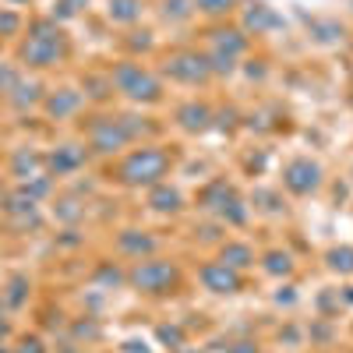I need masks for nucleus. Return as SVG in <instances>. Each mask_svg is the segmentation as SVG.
Instances as JSON below:
<instances>
[{"instance_id": "obj_22", "label": "nucleus", "mask_w": 353, "mask_h": 353, "mask_svg": "<svg viewBox=\"0 0 353 353\" xmlns=\"http://www.w3.org/2000/svg\"><path fill=\"white\" fill-rule=\"evenodd\" d=\"M0 336H8V325H4V321H0Z\"/></svg>"}, {"instance_id": "obj_23", "label": "nucleus", "mask_w": 353, "mask_h": 353, "mask_svg": "<svg viewBox=\"0 0 353 353\" xmlns=\"http://www.w3.org/2000/svg\"><path fill=\"white\" fill-rule=\"evenodd\" d=\"M184 353H198V350H184Z\"/></svg>"}, {"instance_id": "obj_12", "label": "nucleus", "mask_w": 353, "mask_h": 353, "mask_svg": "<svg viewBox=\"0 0 353 353\" xmlns=\"http://www.w3.org/2000/svg\"><path fill=\"white\" fill-rule=\"evenodd\" d=\"M106 14L113 18V21H138V14H141V0H110L106 4Z\"/></svg>"}, {"instance_id": "obj_10", "label": "nucleus", "mask_w": 353, "mask_h": 353, "mask_svg": "<svg viewBox=\"0 0 353 353\" xmlns=\"http://www.w3.org/2000/svg\"><path fill=\"white\" fill-rule=\"evenodd\" d=\"M176 121H181L184 131H205L212 121V110L205 106V103H188L181 113H176Z\"/></svg>"}, {"instance_id": "obj_19", "label": "nucleus", "mask_w": 353, "mask_h": 353, "mask_svg": "<svg viewBox=\"0 0 353 353\" xmlns=\"http://www.w3.org/2000/svg\"><path fill=\"white\" fill-rule=\"evenodd\" d=\"M269 265H265V269L269 272H290V254H279V251H272L269 258H265Z\"/></svg>"}, {"instance_id": "obj_17", "label": "nucleus", "mask_w": 353, "mask_h": 353, "mask_svg": "<svg viewBox=\"0 0 353 353\" xmlns=\"http://www.w3.org/2000/svg\"><path fill=\"white\" fill-rule=\"evenodd\" d=\"M131 233H134V230H128L124 237H121V248H124V251L141 254V251H152V248H156V241H152V237H131Z\"/></svg>"}, {"instance_id": "obj_4", "label": "nucleus", "mask_w": 353, "mask_h": 353, "mask_svg": "<svg viewBox=\"0 0 353 353\" xmlns=\"http://www.w3.org/2000/svg\"><path fill=\"white\" fill-rule=\"evenodd\" d=\"M131 283L141 293H166L170 286H176V265H170L163 258H149L131 272Z\"/></svg>"}, {"instance_id": "obj_7", "label": "nucleus", "mask_w": 353, "mask_h": 353, "mask_svg": "<svg viewBox=\"0 0 353 353\" xmlns=\"http://www.w3.org/2000/svg\"><path fill=\"white\" fill-rule=\"evenodd\" d=\"M283 184H286L293 194H311V191H318V184H321V166L311 163V159H293V163L283 170Z\"/></svg>"}, {"instance_id": "obj_13", "label": "nucleus", "mask_w": 353, "mask_h": 353, "mask_svg": "<svg viewBox=\"0 0 353 353\" xmlns=\"http://www.w3.org/2000/svg\"><path fill=\"white\" fill-rule=\"evenodd\" d=\"M251 261H254V254L248 244H226L223 248V265H230V269H248Z\"/></svg>"}, {"instance_id": "obj_18", "label": "nucleus", "mask_w": 353, "mask_h": 353, "mask_svg": "<svg viewBox=\"0 0 353 353\" xmlns=\"http://www.w3.org/2000/svg\"><path fill=\"white\" fill-rule=\"evenodd\" d=\"M21 28V18L14 14V11H0V32H8V36H14Z\"/></svg>"}, {"instance_id": "obj_14", "label": "nucleus", "mask_w": 353, "mask_h": 353, "mask_svg": "<svg viewBox=\"0 0 353 353\" xmlns=\"http://www.w3.org/2000/svg\"><path fill=\"white\" fill-rule=\"evenodd\" d=\"M237 8V0H194V11L209 14V18H223Z\"/></svg>"}, {"instance_id": "obj_5", "label": "nucleus", "mask_w": 353, "mask_h": 353, "mask_svg": "<svg viewBox=\"0 0 353 353\" xmlns=\"http://www.w3.org/2000/svg\"><path fill=\"white\" fill-rule=\"evenodd\" d=\"M128 141H131L128 124L124 121H113V117H103V121H96L92 128H88V145H92L96 152H103V156L128 149Z\"/></svg>"}, {"instance_id": "obj_21", "label": "nucleus", "mask_w": 353, "mask_h": 353, "mask_svg": "<svg viewBox=\"0 0 353 353\" xmlns=\"http://www.w3.org/2000/svg\"><path fill=\"white\" fill-rule=\"evenodd\" d=\"M18 353H43V350H39V339H25Z\"/></svg>"}, {"instance_id": "obj_2", "label": "nucleus", "mask_w": 353, "mask_h": 353, "mask_svg": "<svg viewBox=\"0 0 353 353\" xmlns=\"http://www.w3.org/2000/svg\"><path fill=\"white\" fill-rule=\"evenodd\" d=\"M170 170V156L156 145H145V149H134L124 163H121V181L131 184V188H141V184H159Z\"/></svg>"}, {"instance_id": "obj_16", "label": "nucleus", "mask_w": 353, "mask_h": 353, "mask_svg": "<svg viewBox=\"0 0 353 353\" xmlns=\"http://www.w3.org/2000/svg\"><path fill=\"white\" fill-rule=\"evenodd\" d=\"M329 269H336V272H353V248H332V251H329Z\"/></svg>"}, {"instance_id": "obj_6", "label": "nucleus", "mask_w": 353, "mask_h": 353, "mask_svg": "<svg viewBox=\"0 0 353 353\" xmlns=\"http://www.w3.org/2000/svg\"><path fill=\"white\" fill-rule=\"evenodd\" d=\"M166 71H170V78L188 81V85H198V81H209V78H212V64H209V57H198L194 50H181V53H173L170 61H166Z\"/></svg>"}, {"instance_id": "obj_8", "label": "nucleus", "mask_w": 353, "mask_h": 353, "mask_svg": "<svg viewBox=\"0 0 353 353\" xmlns=\"http://www.w3.org/2000/svg\"><path fill=\"white\" fill-rule=\"evenodd\" d=\"M201 283H205V290H212V293H237L241 290L237 269H230V265H223V261L205 265V269H201Z\"/></svg>"}, {"instance_id": "obj_11", "label": "nucleus", "mask_w": 353, "mask_h": 353, "mask_svg": "<svg viewBox=\"0 0 353 353\" xmlns=\"http://www.w3.org/2000/svg\"><path fill=\"white\" fill-rule=\"evenodd\" d=\"M53 170L57 173H71V170H78L81 163H85V149H78V145H61V149L53 152Z\"/></svg>"}, {"instance_id": "obj_9", "label": "nucleus", "mask_w": 353, "mask_h": 353, "mask_svg": "<svg viewBox=\"0 0 353 353\" xmlns=\"http://www.w3.org/2000/svg\"><path fill=\"white\" fill-rule=\"evenodd\" d=\"M78 110H81V96L71 92V88H61V92H53V96L46 99V113L57 117V121H68V117L78 113Z\"/></svg>"}, {"instance_id": "obj_15", "label": "nucleus", "mask_w": 353, "mask_h": 353, "mask_svg": "<svg viewBox=\"0 0 353 353\" xmlns=\"http://www.w3.org/2000/svg\"><path fill=\"white\" fill-rule=\"evenodd\" d=\"M152 209H159V212H176V209H181V194H176L173 188H159L156 194H152Z\"/></svg>"}, {"instance_id": "obj_1", "label": "nucleus", "mask_w": 353, "mask_h": 353, "mask_svg": "<svg viewBox=\"0 0 353 353\" xmlns=\"http://www.w3.org/2000/svg\"><path fill=\"white\" fill-rule=\"evenodd\" d=\"M110 88H117L121 96H128V99H134V103H159V99H163L159 78H156L149 68L134 64V61H124V64L113 68Z\"/></svg>"}, {"instance_id": "obj_20", "label": "nucleus", "mask_w": 353, "mask_h": 353, "mask_svg": "<svg viewBox=\"0 0 353 353\" xmlns=\"http://www.w3.org/2000/svg\"><path fill=\"white\" fill-rule=\"evenodd\" d=\"M78 4H85V0H61V11H57V14L68 18V14H74V11H78Z\"/></svg>"}, {"instance_id": "obj_3", "label": "nucleus", "mask_w": 353, "mask_h": 353, "mask_svg": "<svg viewBox=\"0 0 353 353\" xmlns=\"http://www.w3.org/2000/svg\"><path fill=\"white\" fill-rule=\"evenodd\" d=\"M61 57H64V39L50 21H39L21 43V61L28 68H53Z\"/></svg>"}]
</instances>
